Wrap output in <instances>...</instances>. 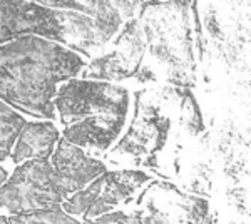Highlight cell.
Here are the masks:
<instances>
[{
	"instance_id": "2",
	"label": "cell",
	"mask_w": 251,
	"mask_h": 224,
	"mask_svg": "<svg viewBox=\"0 0 251 224\" xmlns=\"http://www.w3.org/2000/svg\"><path fill=\"white\" fill-rule=\"evenodd\" d=\"M54 107L60 137L99 157L124 136L132 96L123 85L75 77L59 85Z\"/></svg>"
},
{
	"instance_id": "3",
	"label": "cell",
	"mask_w": 251,
	"mask_h": 224,
	"mask_svg": "<svg viewBox=\"0 0 251 224\" xmlns=\"http://www.w3.org/2000/svg\"><path fill=\"white\" fill-rule=\"evenodd\" d=\"M114 27L116 19L60 10L32 0H0V44L19 35H37L89 54L107 42Z\"/></svg>"
},
{
	"instance_id": "6",
	"label": "cell",
	"mask_w": 251,
	"mask_h": 224,
	"mask_svg": "<svg viewBox=\"0 0 251 224\" xmlns=\"http://www.w3.org/2000/svg\"><path fill=\"white\" fill-rule=\"evenodd\" d=\"M50 166L52 181L64 199L84 189L96 177L107 171L106 162L100 157L86 152L60 137L54 152L47 159Z\"/></svg>"
},
{
	"instance_id": "4",
	"label": "cell",
	"mask_w": 251,
	"mask_h": 224,
	"mask_svg": "<svg viewBox=\"0 0 251 224\" xmlns=\"http://www.w3.org/2000/svg\"><path fill=\"white\" fill-rule=\"evenodd\" d=\"M151 179L141 171L107 169L84 189L64 199L60 207L77 221H94L126 206Z\"/></svg>"
},
{
	"instance_id": "1",
	"label": "cell",
	"mask_w": 251,
	"mask_h": 224,
	"mask_svg": "<svg viewBox=\"0 0 251 224\" xmlns=\"http://www.w3.org/2000/svg\"><path fill=\"white\" fill-rule=\"evenodd\" d=\"M82 54L37 35L0 44V100L30 119L55 121L60 84L82 77Z\"/></svg>"
},
{
	"instance_id": "5",
	"label": "cell",
	"mask_w": 251,
	"mask_h": 224,
	"mask_svg": "<svg viewBox=\"0 0 251 224\" xmlns=\"http://www.w3.org/2000/svg\"><path fill=\"white\" fill-rule=\"evenodd\" d=\"M64 198L55 189L47 159L14 166L0 184V214L15 216L60 207Z\"/></svg>"
},
{
	"instance_id": "7",
	"label": "cell",
	"mask_w": 251,
	"mask_h": 224,
	"mask_svg": "<svg viewBox=\"0 0 251 224\" xmlns=\"http://www.w3.org/2000/svg\"><path fill=\"white\" fill-rule=\"evenodd\" d=\"M60 139V131L55 121L27 119L19 131L12 146L9 164L19 166L27 161L49 159Z\"/></svg>"
},
{
	"instance_id": "10",
	"label": "cell",
	"mask_w": 251,
	"mask_h": 224,
	"mask_svg": "<svg viewBox=\"0 0 251 224\" xmlns=\"http://www.w3.org/2000/svg\"><path fill=\"white\" fill-rule=\"evenodd\" d=\"M0 224H15V223L12 221L10 216H3V214H0Z\"/></svg>"
},
{
	"instance_id": "8",
	"label": "cell",
	"mask_w": 251,
	"mask_h": 224,
	"mask_svg": "<svg viewBox=\"0 0 251 224\" xmlns=\"http://www.w3.org/2000/svg\"><path fill=\"white\" fill-rule=\"evenodd\" d=\"M27 117L0 100V164H9L10 150Z\"/></svg>"
},
{
	"instance_id": "9",
	"label": "cell",
	"mask_w": 251,
	"mask_h": 224,
	"mask_svg": "<svg viewBox=\"0 0 251 224\" xmlns=\"http://www.w3.org/2000/svg\"><path fill=\"white\" fill-rule=\"evenodd\" d=\"M12 171V166L10 164H0V184L9 176V173Z\"/></svg>"
}]
</instances>
